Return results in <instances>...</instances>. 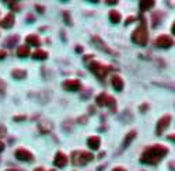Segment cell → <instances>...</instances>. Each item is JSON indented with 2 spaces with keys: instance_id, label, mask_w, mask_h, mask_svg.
I'll return each instance as SVG.
<instances>
[{
  "instance_id": "cell-9",
  "label": "cell",
  "mask_w": 175,
  "mask_h": 171,
  "mask_svg": "<svg viewBox=\"0 0 175 171\" xmlns=\"http://www.w3.org/2000/svg\"><path fill=\"white\" fill-rule=\"evenodd\" d=\"M80 87H81V84H80L79 80H66V81H63V88H65L66 91H77V90H80Z\"/></svg>"
},
{
  "instance_id": "cell-36",
  "label": "cell",
  "mask_w": 175,
  "mask_h": 171,
  "mask_svg": "<svg viewBox=\"0 0 175 171\" xmlns=\"http://www.w3.org/2000/svg\"><path fill=\"white\" fill-rule=\"evenodd\" d=\"M168 139H172V140H175V136H168Z\"/></svg>"
},
{
  "instance_id": "cell-32",
  "label": "cell",
  "mask_w": 175,
  "mask_h": 171,
  "mask_svg": "<svg viewBox=\"0 0 175 171\" xmlns=\"http://www.w3.org/2000/svg\"><path fill=\"white\" fill-rule=\"evenodd\" d=\"M37 8H38V11H39V13H44V7H41V6H37Z\"/></svg>"
},
{
  "instance_id": "cell-37",
  "label": "cell",
  "mask_w": 175,
  "mask_h": 171,
  "mask_svg": "<svg viewBox=\"0 0 175 171\" xmlns=\"http://www.w3.org/2000/svg\"><path fill=\"white\" fill-rule=\"evenodd\" d=\"M51 171H53V170H51Z\"/></svg>"
},
{
  "instance_id": "cell-7",
  "label": "cell",
  "mask_w": 175,
  "mask_h": 171,
  "mask_svg": "<svg viewBox=\"0 0 175 171\" xmlns=\"http://www.w3.org/2000/svg\"><path fill=\"white\" fill-rule=\"evenodd\" d=\"M155 45L158 48H171L174 45V41L169 35H160L155 39Z\"/></svg>"
},
{
  "instance_id": "cell-18",
  "label": "cell",
  "mask_w": 175,
  "mask_h": 171,
  "mask_svg": "<svg viewBox=\"0 0 175 171\" xmlns=\"http://www.w3.org/2000/svg\"><path fill=\"white\" fill-rule=\"evenodd\" d=\"M17 55L20 56V58H27V56L30 55V48L27 46V45H21V46H18Z\"/></svg>"
},
{
  "instance_id": "cell-6",
  "label": "cell",
  "mask_w": 175,
  "mask_h": 171,
  "mask_svg": "<svg viewBox=\"0 0 175 171\" xmlns=\"http://www.w3.org/2000/svg\"><path fill=\"white\" fill-rule=\"evenodd\" d=\"M169 122H171V116L169 115H164L163 118H160L157 122V128H155V135H161L167 128H168Z\"/></svg>"
},
{
  "instance_id": "cell-30",
  "label": "cell",
  "mask_w": 175,
  "mask_h": 171,
  "mask_svg": "<svg viewBox=\"0 0 175 171\" xmlns=\"http://www.w3.org/2000/svg\"><path fill=\"white\" fill-rule=\"evenodd\" d=\"M4 150V143L0 140V151H3Z\"/></svg>"
},
{
  "instance_id": "cell-8",
  "label": "cell",
  "mask_w": 175,
  "mask_h": 171,
  "mask_svg": "<svg viewBox=\"0 0 175 171\" xmlns=\"http://www.w3.org/2000/svg\"><path fill=\"white\" fill-rule=\"evenodd\" d=\"M16 157L20 161H32L34 160V156L28 150H25V149H17L16 150Z\"/></svg>"
},
{
  "instance_id": "cell-35",
  "label": "cell",
  "mask_w": 175,
  "mask_h": 171,
  "mask_svg": "<svg viewBox=\"0 0 175 171\" xmlns=\"http://www.w3.org/2000/svg\"><path fill=\"white\" fill-rule=\"evenodd\" d=\"M6 171H18V170H14V168H9V170H6Z\"/></svg>"
},
{
  "instance_id": "cell-12",
  "label": "cell",
  "mask_w": 175,
  "mask_h": 171,
  "mask_svg": "<svg viewBox=\"0 0 175 171\" xmlns=\"http://www.w3.org/2000/svg\"><path fill=\"white\" fill-rule=\"evenodd\" d=\"M111 84H112V87L116 90V91H122L123 90V80H122L121 76L115 74L112 76V78H111Z\"/></svg>"
},
{
  "instance_id": "cell-34",
  "label": "cell",
  "mask_w": 175,
  "mask_h": 171,
  "mask_svg": "<svg viewBox=\"0 0 175 171\" xmlns=\"http://www.w3.org/2000/svg\"><path fill=\"white\" fill-rule=\"evenodd\" d=\"M34 171H45V170H44V168H41V167H39V168H35Z\"/></svg>"
},
{
  "instance_id": "cell-22",
  "label": "cell",
  "mask_w": 175,
  "mask_h": 171,
  "mask_svg": "<svg viewBox=\"0 0 175 171\" xmlns=\"http://www.w3.org/2000/svg\"><path fill=\"white\" fill-rule=\"evenodd\" d=\"M17 41H18V35H13V36H10L9 39H6V42H4V44H6L7 46H13V45H14Z\"/></svg>"
},
{
  "instance_id": "cell-24",
  "label": "cell",
  "mask_w": 175,
  "mask_h": 171,
  "mask_svg": "<svg viewBox=\"0 0 175 171\" xmlns=\"http://www.w3.org/2000/svg\"><path fill=\"white\" fill-rule=\"evenodd\" d=\"M9 6L12 8H16V10H20V4L18 3H9Z\"/></svg>"
},
{
  "instance_id": "cell-27",
  "label": "cell",
  "mask_w": 175,
  "mask_h": 171,
  "mask_svg": "<svg viewBox=\"0 0 175 171\" xmlns=\"http://www.w3.org/2000/svg\"><path fill=\"white\" fill-rule=\"evenodd\" d=\"M4 58H6V52H4V50H0V60Z\"/></svg>"
},
{
  "instance_id": "cell-21",
  "label": "cell",
  "mask_w": 175,
  "mask_h": 171,
  "mask_svg": "<svg viewBox=\"0 0 175 171\" xmlns=\"http://www.w3.org/2000/svg\"><path fill=\"white\" fill-rule=\"evenodd\" d=\"M154 4L155 3L153 2V0H143V2H140V10H143V11H146V10H149V8H151V7H154Z\"/></svg>"
},
{
  "instance_id": "cell-1",
  "label": "cell",
  "mask_w": 175,
  "mask_h": 171,
  "mask_svg": "<svg viewBox=\"0 0 175 171\" xmlns=\"http://www.w3.org/2000/svg\"><path fill=\"white\" fill-rule=\"evenodd\" d=\"M167 153H168V149L165 146H161V145L150 146V147H147L143 151L140 161L144 163V164H157Z\"/></svg>"
},
{
  "instance_id": "cell-20",
  "label": "cell",
  "mask_w": 175,
  "mask_h": 171,
  "mask_svg": "<svg viewBox=\"0 0 175 171\" xmlns=\"http://www.w3.org/2000/svg\"><path fill=\"white\" fill-rule=\"evenodd\" d=\"M12 76L14 78H17V80H21V78L27 77V72L25 70H20V69H14L12 72Z\"/></svg>"
},
{
  "instance_id": "cell-33",
  "label": "cell",
  "mask_w": 175,
  "mask_h": 171,
  "mask_svg": "<svg viewBox=\"0 0 175 171\" xmlns=\"http://www.w3.org/2000/svg\"><path fill=\"white\" fill-rule=\"evenodd\" d=\"M172 34L175 35V22H174V25H172Z\"/></svg>"
},
{
  "instance_id": "cell-26",
  "label": "cell",
  "mask_w": 175,
  "mask_h": 171,
  "mask_svg": "<svg viewBox=\"0 0 175 171\" xmlns=\"http://www.w3.org/2000/svg\"><path fill=\"white\" fill-rule=\"evenodd\" d=\"M6 135V128L4 126H0V136H4Z\"/></svg>"
},
{
  "instance_id": "cell-2",
  "label": "cell",
  "mask_w": 175,
  "mask_h": 171,
  "mask_svg": "<svg viewBox=\"0 0 175 171\" xmlns=\"http://www.w3.org/2000/svg\"><path fill=\"white\" fill-rule=\"evenodd\" d=\"M147 39H149V32H147L146 25H140L137 27L132 34V41L135 44L140 45V46H144L147 44Z\"/></svg>"
},
{
  "instance_id": "cell-13",
  "label": "cell",
  "mask_w": 175,
  "mask_h": 171,
  "mask_svg": "<svg viewBox=\"0 0 175 171\" xmlns=\"http://www.w3.org/2000/svg\"><path fill=\"white\" fill-rule=\"evenodd\" d=\"M87 145H88V147L93 149V150H98L99 145H101V139H99L98 136H90L87 139Z\"/></svg>"
},
{
  "instance_id": "cell-11",
  "label": "cell",
  "mask_w": 175,
  "mask_h": 171,
  "mask_svg": "<svg viewBox=\"0 0 175 171\" xmlns=\"http://www.w3.org/2000/svg\"><path fill=\"white\" fill-rule=\"evenodd\" d=\"M53 163H55V165H56V167L63 168V167H66V164L69 163V159H67V156H66V154L58 153L56 157H55V160H53Z\"/></svg>"
},
{
  "instance_id": "cell-15",
  "label": "cell",
  "mask_w": 175,
  "mask_h": 171,
  "mask_svg": "<svg viewBox=\"0 0 175 171\" xmlns=\"http://www.w3.org/2000/svg\"><path fill=\"white\" fill-rule=\"evenodd\" d=\"M27 44L31 45V46H38V45H41V39L38 35H35V34H31V35L27 36Z\"/></svg>"
},
{
  "instance_id": "cell-31",
  "label": "cell",
  "mask_w": 175,
  "mask_h": 171,
  "mask_svg": "<svg viewBox=\"0 0 175 171\" xmlns=\"http://www.w3.org/2000/svg\"><path fill=\"white\" fill-rule=\"evenodd\" d=\"M132 21H133V17H129V18H127L125 22H126V24H130V22H132Z\"/></svg>"
},
{
  "instance_id": "cell-4",
  "label": "cell",
  "mask_w": 175,
  "mask_h": 171,
  "mask_svg": "<svg viewBox=\"0 0 175 171\" xmlns=\"http://www.w3.org/2000/svg\"><path fill=\"white\" fill-rule=\"evenodd\" d=\"M90 70L94 73V74L97 76L98 78H105L108 74V72H109V66H105V64H101L98 63V62H91L90 63Z\"/></svg>"
},
{
  "instance_id": "cell-28",
  "label": "cell",
  "mask_w": 175,
  "mask_h": 171,
  "mask_svg": "<svg viewBox=\"0 0 175 171\" xmlns=\"http://www.w3.org/2000/svg\"><path fill=\"white\" fill-rule=\"evenodd\" d=\"M25 116H14V121H24Z\"/></svg>"
},
{
  "instance_id": "cell-17",
  "label": "cell",
  "mask_w": 175,
  "mask_h": 171,
  "mask_svg": "<svg viewBox=\"0 0 175 171\" xmlns=\"http://www.w3.org/2000/svg\"><path fill=\"white\" fill-rule=\"evenodd\" d=\"M32 58H34L35 60H45V59L48 58V53H46L45 50L38 49V50H35V52L32 53Z\"/></svg>"
},
{
  "instance_id": "cell-14",
  "label": "cell",
  "mask_w": 175,
  "mask_h": 171,
  "mask_svg": "<svg viewBox=\"0 0 175 171\" xmlns=\"http://www.w3.org/2000/svg\"><path fill=\"white\" fill-rule=\"evenodd\" d=\"M14 21H16L14 16H13V14H7L0 24H2V27H3V28H12L13 25H14Z\"/></svg>"
},
{
  "instance_id": "cell-10",
  "label": "cell",
  "mask_w": 175,
  "mask_h": 171,
  "mask_svg": "<svg viewBox=\"0 0 175 171\" xmlns=\"http://www.w3.org/2000/svg\"><path fill=\"white\" fill-rule=\"evenodd\" d=\"M93 42H94V45H95L98 49H101V50H104V52H107V53H109V55H115V52H113L112 49H109V48L105 45V42H102L101 39L98 38V36H93Z\"/></svg>"
},
{
  "instance_id": "cell-19",
  "label": "cell",
  "mask_w": 175,
  "mask_h": 171,
  "mask_svg": "<svg viewBox=\"0 0 175 171\" xmlns=\"http://www.w3.org/2000/svg\"><path fill=\"white\" fill-rule=\"evenodd\" d=\"M109 20H111V22H113V24H118V22L121 21V14H119V11L111 10L109 11Z\"/></svg>"
},
{
  "instance_id": "cell-29",
  "label": "cell",
  "mask_w": 175,
  "mask_h": 171,
  "mask_svg": "<svg viewBox=\"0 0 175 171\" xmlns=\"http://www.w3.org/2000/svg\"><path fill=\"white\" fill-rule=\"evenodd\" d=\"M112 171H126V170H125V168H122V167H115Z\"/></svg>"
},
{
  "instance_id": "cell-23",
  "label": "cell",
  "mask_w": 175,
  "mask_h": 171,
  "mask_svg": "<svg viewBox=\"0 0 175 171\" xmlns=\"http://www.w3.org/2000/svg\"><path fill=\"white\" fill-rule=\"evenodd\" d=\"M4 93H6V81L0 78V95H4Z\"/></svg>"
},
{
  "instance_id": "cell-16",
  "label": "cell",
  "mask_w": 175,
  "mask_h": 171,
  "mask_svg": "<svg viewBox=\"0 0 175 171\" xmlns=\"http://www.w3.org/2000/svg\"><path fill=\"white\" fill-rule=\"evenodd\" d=\"M135 137H136V132L135 131H130L129 133H126V136H125V139H123V145H122V147H127V146L135 140Z\"/></svg>"
},
{
  "instance_id": "cell-5",
  "label": "cell",
  "mask_w": 175,
  "mask_h": 171,
  "mask_svg": "<svg viewBox=\"0 0 175 171\" xmlns=\"http://www.w3.org/2000/svg\"><path fill=\"white\" fill-rule=\"evenodd\" d=\"M95 102H97V105H99V107H111L112 109L116 107L115 100H113L111 95H108L107 93H101V94L97 95Z\"/></svg>"
},
{
  "instance_id": "cell-25",
  "label": "cell",
  "mask_w": 175,
  "mask_h": 171,
  "mask_svg": "<svg viewBox=\"0 0 175 171\" xmlns=\"http://www.w3.org/2000/svg\"><path fill=\"white\" fill-rule=\"evenodd\" d=\"M63 16H65V22H66V24H71V20L69 18V14H67V13H65Z\"/></svg>"
},
{
  "instance_id": "cell-3",
  "label": "cell",
  "mask_w": 175,
  "mask_h": 171,
  "mask_svg": "<svg viewBox=\"0 0 175 171\" xmlns=\"http://www.w3.org/2000/svg\"><path fill=\"white\" fill-rule=\"evenodd\" d=\"M93 159L94 156L91 153H88V151H74L73 156H71V161L76 165H84Z\"/></svg>"
}]
</instances>
